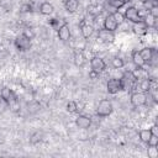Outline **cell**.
I'll return each instance as SVG.
<instances>
[{
  "label": "cell",
  "mask_w": 158,
  "mask_h": 158,
  "mask_svg": "<svg viewBox=\"0 0 158 158\" xmlns=\"http://www.w3.org/2000/svg\"><path fill=\"white\" fill-rule=\"evenodd\" d=\"M112 111H114V106L110 100L102 99L99 101V104L96 106V115L99 117H107L112 114Z\"/></svg>",
  "instance_id": "1"
},
{
  "label": "cell",
  "mask_w": 158,
  "mask_h": 158,
  "mask_svg": "<svg viewBox=\"0 0 158 158\" xmlns=\"http://www.w3.org/2000/svg\"><path fill=\"white\" fill-rule=\"evenodd\" d=\"M14 43H15L16 49L20 51V52H26V51H28V49L31 48V46H32L31 38L26 37V36L22 35V33L15 38V42H14Z\"/></svg>",
  "instance_id": "2"
},
{
  "label": "cell",
  "mask_w": 158,
  "mask_h": 158,
  "mask_svg": "<svg viewBox=\"0 0 158 158\" xmlns=\"http://www.w3.org/2000/svg\"><path fill=\"white\" fill-rule=\"evenodd\" d=\"M147 93H143V91H133L131 94V104L135 106V107H139V106H143L147 104Z\"/></svg>",
  "instance_id": "3"
},
{
  "label": "cell",
  "mask_w": 158,
  "mask_h": 158,
  "mask_svg": "<svg viewBox=\"0 0 158 158\" xmlns=\"http://www.w3.org/2000/svg\"><path fill=\"white\" fill-rule=\"evenodd\" d=\"M123 17H125V20H127L132 23L138 22V21H143V19L138 14V9L135 6H128L123 12Z\"/></svg>",
  "instance_id": "4"
},
{
  "label": "cell",
  "mask_w": 158,
  "mask_h": 158,
  "mask_svg": "<svg viewBox=\"0 0 158 158\" xmlns=\"http://www.w3.org/2000/svg\"><path fill=\"white\" fill-rule=\"evenodd\" d=\"M106 90L109 94H117L118 91L122 90V84L120 78H110L106 81Z\"/></svg>",
  "instance_id": "5"
},
{
  "label": "cell",
  "mask_w": 158,
  "mask_h": 158,
  "mask_svg": "<svg viewBox=\"0 0 158 158\" xmlns=\"http://www.w3.org/2000/svg\"><path fill=\"white\" fill-rule=\"evenodd\" d=\"M98 40L102 43H112L115 41V32L112 31H109V30H105V28H99L98 31Z\"/></svg>",
  "instance_id": "6"
},
{
  "label": "cell",
  "mask_w": 158,
  "mask_h": 158,
  "mask_svg": "<svg viewBox=\"0 0 158 158\" xmlns=\"http://www.w3.org/2000/svg\"><path fill=\"white\" fill-rule=\"evenodd\" d=\"M120 79H121V84H122V90H132L136 81H137L133 78V75L131 74V72L125 73Z\"/></svg>",
  "instance_id": "7"
},
{
  "label": "cell",
  "mask_w": 158,
  "mask_h": 158,
  "mask_svg": "<svg viewBox=\"0 0 158 158\" xmlns=\"http://www.w3.org/2000/svg\"><path fill=\"white\" fill-rule=\"evenodd\" d=\"M90 67H91V70H94L96 73H101L106 69V63L101 57L95 56L90 59Z\"/></svg>",
  "instance_id": "8"
},
{
  "label": "cell",
  "mask_w": 158,
  "mask_h": 158,
  "mask_svg": "<svg viewBox=\"0 0 158 158\" xmlns=\"http://www.w3.org/2000/svg\"><path fill=\"white\" fill-rule=\"evenodd\" d=\"M102 28L109 30V31H112V32H115V31L118 28V23L116 22V20H115V17H114L112 14H107V15L104 17Z\"/></svg>",
  "instance_id": "9"
},
{
  "label": "cell",
  "mask_w": 158,
  "mask_h": 158,
  "mask_svg": "<svg viewBox=\"0 0 158 158\" xmlns=\"http://www.w3.org/2000/svg\"><path fill=\"white\" fill-rule=\"evenodd\" d=\"M94 31H95V28H94V26L91 23L86 22L85 20H83L80 22V33H81L83 38H85V40L90 38L94 35Z\"/></svg>",
  "instance_id": "10"
},
{
  "label": "cell",
  "mask_w": 158,
  "mask_h": 158,
  "mask_svg": "<svg viewBox=\"0 0 158 158\" xmlns=\"http://www.w3.org/2000/svg\"><path fill=\"white\" fill-rule=\"evenodd\" d=\"M57 35H58V38L63 42H67L70 40L72 37V32H70V28L67 23H63L62 26L58 27V31H57Z\"/></svg>",
  "instance_id": "11"
},
{
  "label": "cell",
  "mask_w": 158,
  "mask_h": 158,
  "mask_svg": "<svg viewBox=\"0 0 158 158\" xmlns=\"http://www.w3.org/2000/svg\"><path fill=\"white\" fill-rule=\"evenodd\" d=\"M131 28H132V32L135 35H137V36H144L148 32V27H147V25L143 21H138V22L132 23Z\"/></svg>",
  "instance_id": "12"
},
{
  "label": "cell",
  "mask_w": 158,
  "mask_h": 158,
  "mask_svg": "<svg viewBox=\"0 0 158 158\" xmlns=\"http://www.w3.org/2000/svg\"><path fill=\"white\" fill-rule=\"evenodd\" d=\"M75 125L81 130H86L91 126V118L86 115H79L75 118Z\"/></svg>",
  "instance_id": "13"
},
{
  "label": "cell",
  "mask_w": 158,
  "mask_h": 158,
  "mask_svg": "<svg viewBox=\"0 0 158 158\" xmlns=\"http://www.w3.org/2000/svg\"><path fill=\"white\" fill-rule=\"evenodd\" d=\"M16 95L14 94V91L10 89V88H7V86H5V88H2L1 89V91H0V98H1V100L7 105L14 98H15Z\"/></svg>",
  "instance_id": "14"
},
{
  "label": "cell",
  "mask_w": 158,
  "mask_h": 158,
  "mask_svg": "<svg viewBox=\"0 0 158 158\" xmlns=\"http://www.w3.org/2000/svg\"><path fill=\"white\" fill-rule=\"evenodd\" d=\"M131 74L133 75V78L136 80H141L144 78H148V72L147 69H144L143 67H136V69L131 70Z\"/></svg>",
  "instance_id": "15"
},
{
  "label": "cell",
  "mask_w": 158,
  "mask_h": 158,
  "mask_svg": "<svg viewBox=\"0 0 158 158\" xmlns=\"http://www.w3.org/2000/svg\"><path fill=\"white\" fill-rule=\"evenodd\" d=\"M64 9L69 14H74L79 9V0H65L64 1Z\"/></svg>",
  "instance_id": "16"
},
{
  "label": "cell",
  "mask_w": 158,
  "mask_h": 158,
  "mask_svg": "<svg viewBox=\"0 0 158 158\" xmlns=\"http://www.w3.org/2000/svg\"><path fill=\"white\" fill-rule=\"evenodd\" d=\"M154 52H156V49L154 48H151V47H144V48H142L139 51V53H141L143 60L146 62V64H148V62L151 60V58L154 54Z\"/></svg>",
  "instance_id": "17"
},
{
  "label": "cell",
  "mask_w": 158,
  "mask_h": 158,
  "mask_svg": "<svg viewBox=\"0 0 158 158\" xmlns=\"http://www.w3.org/2000/svg\"><path fill=\"white\" fill-rule=\"evenodd\" d=\"M73 58H74V64H75L77 67H79V68L83 67V65L85 64V62H86L85 56H84V53H83L81 51H75Z\"/></svg>",
  "instance_id": "18"
},
{
  "label": "cell",
  "mask_w": 158,
  "mask_h": 158,
  "mask_svg": "<svg viewBox=\"0 0 158 158\" xmlns=\"http://www.w3.org/2000/svg\"><path fill=\"white\" fill-rule=\"evenodd\" d=\"M53 11H54V6L48 1L42 2L40 6V12L42 15H51V14H53Z\"/></svg>",
  "instance_id": "19"
},
{
  "label": "cell",
  "mask_w": 158,
  "mask_h": 158,
  "mask_svg": "<svg viewBox=\"0 0 158 158\" xmlns=\"http://www.w3.org/2000/svg\"><path fill=\"white\" fill-rule=\"evenodd\" d=\"M132 62L136 67H144L146 65V62L143 60L139 51H133L132 52Z\"/></svg>",
  "instance_id": "20"
},
{
  "label": "cell",
  "mask_w": 158,
  "mask_h": 158,
  "mask_svg": "<svg viewBox=\"0 0 158 158\" xmlns=\"http://www.w3.org/2000/svg\"><path fill=\"white\" fill-rule=\"evenodd\" d=\"M143 22L147 25V27L148 28H151V27H156V23H157V17H154V16H152L149 12L143 17Z\"/></svg>",
  "instance_id": "21"
},
{
  "label": "cell",
  "mask_w": 158,
  "mask_h": 158,
  "mask_svg": "<svg viewBox=\"0 0 158 158\" xmlns=\"http://www.w3.org/2000/svg\"><path fill=\"white\" fill-rule=\"evenodd\" d=\"M151 136H152V132H151V130H149V128L141 130V131H139V133H138V137H139V139H141L143 143H147Z\"/></svg>",
  "instance_id": "22"
},
{
  "label": "cell",
  "mask_w": 158,
  "mask_h": 158,
  "mask_svg": "<svg viewBox=\"0 0 158 158\" xmlns=\"http://www.w3.org/2000/svg\"><path fill=\"white\" fill-rule=\"evenodd\" d=\"M111 64H112V67L115 69H121L122 67H125V62H123V59L121 57H114L111 59Z\"/></svg>",
  "instance_id": "23"
},
{
  "label": "cell",
  "mask_w": 158,
  "mask_h": 158,
  "mask_svg": "<svg viewBox=\"0 0 158 158\" xmlns=\"http://www.w3.org/2000/svg\"><path fill=\"white\" fill-rule=\"evenodd\" d=\"M67 111L69 114H74V112H78V102L74 101V100H70L67 102Z\"/></svg>",
  "instance_id": "24"
},
{
  "label": "cell",
  "mask_w": 158,
  "mask_h": 158,
  "mask_svg": "<svg viewBox=\"0 0 158 158\" xmlns=\"http://www.w3.org/2000/svg\"><path fill=\"white\" fill-rule=\"evenodd\" d=\"M107 2H109V5L111 6V7H114V9H121L122 6H125V1L123 0H107Z\"/></svg>",
  "instance_id": "25"
},
{
  "label": "cell",
  "mask_w": 158,
  "mask_h": 158,
  "mask_svg": "<svg viewBox=\"0 0 158 158\" xmlns=\"http://www.w3.org/2000/svg\"><path fill=\"white\" fill-rule=\"evenodd\" d=\"M7 105H9V107H10L14 112H17V111L20 110V102H19V100H17V98H16V96H15V98H14V99L7 104Z\"/></svg>",
  "instance_id": "26"
},
{
  "label": "cell",
  "mask_w": 158,
  "mask_h": 158,
  "mask_svg": "<svg viewBox=\"0 0 158 158\" xmlns=\"http://www.w3.org/2000/svg\"><path fill=\"white\" fill-rule=\"evenodd\" d=\"M147 154H148L149 158H157L158 157V148L156 146H148Z\"/></svg>",
  "instance_id": "27"
},
{
  "label": "cell",
  "mask_w": 158,
  "mask_h": 158,
  "mask_svg": "<svg viewBox=\"0 0 158 158\" xmlns=\"http://www.w3.org/2000/svg\"><path fill=\"white\" fill-rule=\"evenodd\" d=\"M112 15H114V17H115L116 22L118 23V26H120L121 23H123V22H125V17H123V14H121V12L116 11V12H112Z\"/></svg>",
  "instance_id": "28"
},
{
  "label": "cell",
  "mask_w": 158,
  "mask_h": 158,
  "mask_svg": "<svg viewBox=\"0 0 158 158\" xmlns=\"http://www.w3.org/2000/svg\"><path fill=\"white\" fill-rule=\"evenodd\" d=\"M20 11L23 12V14H30V12H32V5H30V4H22L20 6Z\"/></svg>",
  "instance_id": "29"
},
{
  "label": "cell",
  "mask_w": 158,
  "mask_h": 158,
  "mask_svg": "<svg viewBox=\"0 0 158 158\" xmlns=\"http://www.w3.org/2000/svg\"><path fill=\"white\" fill-rule=\"evenodd\" d=\"M147 144H148V146H156V147H157V146H158V136H157V135H152V136L149 137Z\"/></svg>",
  "instance_id": "30"
},
{
  "label": "cell",
  "mask_w": 158,
  "mask_h": 158,
  "mask_svg": "<svg viewBox=\"0 0 158 158\" xmlns=\"http://www.w3.org/2000/svg\"><path fill=\"white\" fill-rule=\"evenodd\" d=\"M143 5H144V9L148 11V10H151L153 6H157V0H147Z\"/></svg>",
  "instance_id": "31"
},
{
  "label": "cell",
  "mask_w": 158,
  "mask_h": 158,
  "mask_svg": "<svg viewBox=\"0 0 158 158\" xmlns=\"http://www.w3.org/2000/svg\"><path fill=\"white\" fill-rule=\"evenodd\" d=\"M148 12H149L152 16H154V17H158V6H153L151 10H148Z\"/></svg>",
  "instance_id": "32"
},
{
  "label": "cell",
  "mask_w": 158,
  "mask_h": 158,
  "mask_svg": "<svg viewBox=\"0 0 158 158\" xmlns=\"http://www.w3.org/2000/svg\"><path fill=\"white\" fill-rule=\"evenodd\" d=\"M22 35H25L26 37H28V38H31V40H32V37H33V32H32L31 30H28V28H26Z\"/></svg>",
  "instance_id": "33"
},
{
  "label": "cell",
  "mask_w": 158,
  "mask_h": 158,
  "mask_svg": "<svg viewBox=\"0 0 158 158\" xmlns=\"http://www.w3.org/2000/svg\"><path fill=\"white\" fill-rule=\"evenodd\" d=\"M98 77H99V73H96V72H94V70H90V72H89V78L95 79V78H98Z\"/></svg>",
  "instance_id": "34"
},
{
  "label": "cell",
  "mask_w": 158,
  "mask_h": 158,
  "mask_svg": "<svg viewBox=\"0 0 158 158\" xmlns=\"http://www.w3.org/2000/svg\"><path fill=\"white\" fill-rule=\"evenodd\" d=\"M149 130H151L152 135H157V136H158V126H157V125H153L152 128H149Z\"/></svg>",
  "instance_id": "35"
},
{
  "label": "cell",
  "mask_w": 158,
  "mask_h": 158,
  "mask_svg": "<svg viewBox=\"0 0 158 158\" xmlns=\"http://www.w3.org/2000/svg\"><path fill=\"white\" fill-rule=\"evenodd\" d=\"M138 1H141V2H142V4H144V2H146V1H147V0H138Z\"/></svg>",
  "instance_id": "36"
}]
</instances>
